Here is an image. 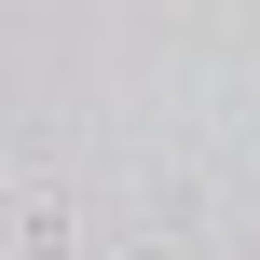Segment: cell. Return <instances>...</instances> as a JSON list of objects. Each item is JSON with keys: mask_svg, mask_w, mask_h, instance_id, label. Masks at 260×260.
<instances>
[{"mask_svg": "<svg viewBox=\"0 0 260 260\" xmlns=\"http://www.w3.org/2000/svg\"><path fill=\"white\" fill-rule=\"evenodd\" d=\"M69 192H14V260H69Z\"/></svg>", "mask_w": 260, "mask_h": 260, "instance_id": "6da1fadb", "label": "cell"}]
</instances>
